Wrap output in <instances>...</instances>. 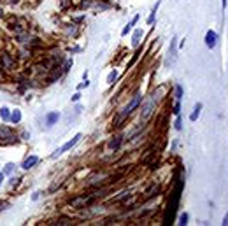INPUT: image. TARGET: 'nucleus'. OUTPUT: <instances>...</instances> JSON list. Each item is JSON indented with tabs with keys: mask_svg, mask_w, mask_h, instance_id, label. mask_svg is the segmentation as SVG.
Here are the masks:
<instances>
[{
	"mask_svg": "<svg viewBox=\"0 0 228 226\" xmlns=\"http://www.w3.org/2000/svg\"><path fill=\"white\" fill-rule=\"evenodd\" d=\"M79 139H81V133L74 135V137H72V139H70V140H68L67 144H63V146H61L60 149H56V151H54V153L51 154V158H58L60 154H63V153H67L68 149H72V147H74V146H76L77 142H79Z\"/></svg>",
	"mask_w": 228,
	"mask_h": 226,
	"instance_id": "f257e3e1",
	"label": "nucleus"
},
{
	"mask_svg": "<svg viewBox=\"0 0 228 226\" xmlns=\"http://www.w3.org/2000/svg\"><path fill=\"white\" fill-rule=\"evenodd\" d=\"M139 103H140V96H139V95H135V96H133V98L130 100V103H128V105H126V107L123 109V112H121L119 119L126 118V116H128V114H130V112H132L133 109H137V107H139Z\"/></svg>",
	"mask_w": 228,
	"mask_h": 226,
	"instance_id": "f03ea898",
	"label": "nucleus"
},
{
	"mask_svg": "<svg viewBox=\"0 0 228 226\" xmlns=\"http://www.w3.org/2000/svg\"><path fill=\"white\" fill-rule=\"evenodd\" d=\"M205 46H207L209 49H212V47L218 46V33H216V32L209 30V32L205 33Z\"/></svg>",
	"mask_w": 228,
	"mask_h": 226,
	"instance_id": "7ed1b4c3",
	"label": "nucleus"
},
{
	"mask_svg": "<svg viewBox=\"0 0 228 226\" xmlns=\"http://www.w3.org/2000/svg\"><path fill=\"white\" fill-rule=\"evenodd\" d=\"M58 119H60V114H58V112H49V114L46 116V125L51 128L53 125H56V123H58Z\"/></svg>",
	"mask_w": 228,
	"mask_h": 226,
	"instance_id": "20e7f679",
	"label": "nucleus"
},
{
	"mask_svg": "<svg viewBox=\"0 0 228 226\" xmlns=\"http://www.w3.org/2000/svg\"><path fill=\"white\" fill-rule=\"evenodd\" d=\"M37 161H39V158H37V156H30V158H26V160H25L23 168H25V170H30L33 165H37Z\"/></svg>",
	"mask_w": 228,
	"mask_h": 226,
	"instance_id": "39448f33",
	"label": "nucleus"
},
{
	"mask_svg": "<svg viewBox=\"0 0 228 226\" xmlns=\"http://www.w3.org/2000/svg\"><path fill=\"white\" fill-rule=\"evenodd\" d=\"M137 21H139V14H137V16H133V19H132V21H130V23H128V25H126L125 28H123V32H121V35H126V33H128V32H130V30L133 28V25H135Z\"/></svg>",
	"mask_w": 228,
	"mask_h": 226,
	"instance_id": "423d86ee",
	"label": "nucleus"
},
{
	"mask_svg": "<svg viewBox=\"0 0 228 226\" xmlns=\"http://www.w3.org/2000/svg\"><path fill=\"white\" fill-rule=\"evenodd\" d=\"M200 111H202V103L198 102V103L195 105V109H193V112L190 114V119H191V121H197V118L200 116Z\"/></svg>",
	"mask_w": 228,
	"mask_h": 226,
	"instance_id": "0eeeda50",
	"label": "nucleus"
},
{
	"mask_svg": "<svg viewBox=\"0 0 228 226\" xmlns=\"http://www.w3.org/2000/svg\"><path fill=\"white\" fill-rule=\"evenodd\" d=\"M11 121H12V123H19V121H21V111H19V109L12 111V114H11Z\"/></svg>",
	"mask_w": 228,
	"mask_h": 226,
	"instance_id": "6e6552de",
	"label": "nucleus"
},
{
	"mask_svg": "<svg viewBox=\"0 0 228 226\" xmlns=\"http://www.w3.org/2000/svg\"><path fill=\"white\" fill-rule=\"evenodd\" d=\"M0 118L4 121H9L11 119V114H9V109L7 107H0Z\"/></svg>",
	"mask_w": 228,
	"mask_h": 226,
	"instance_id": "1a4fd4ad",
	"label": "nucleus"
},
{
	"mask_svg": "<svg viewBox=\"0 0 228 226\" xmlns=\"http://www.w3.org/2000/svg\"><path fill=\"white\" fill-rule=\"evenodd\" d=\"M119 144H121V137H114V139L109 142V147H111V149H118Z\"/></svg>",
	"mask_w": 228,
	"mask_h": 226,
	"instance_id": "9d476101",
	"label": "nucleus"
},
{
	"mask_svg": "<svg viewBox=\"0 0 228 226\" xmlns=\"http://www.w3.org/2000/svg\"><path fill=\"white\" fill-rule=\"evenodd\" d=\"M158 5H160V2H156V5L153 7V12H151V14H149V18H148V23H149V25L155 21V16H156V9H158Z\"/></svg>",
	"mask_w": 228,
	"mask_h": 226,
	"instance_id": "9b49d317",
	"label": "nucleus"
},
{
	"mask_svg": "<svg viewBox=\"0 0 228 226\" xmlns=\"http://www.w3.org/2000/svg\"><path fill=\"white\" fill-rule=\"evenodd\" d=\"M142 37V30H137L135 33H133V40H132V44L133 46H139V39Z\"/></svg>",
	"mask_w": 228,
	"mask_h": 226,
	"instance_id": "f8f14e48",
	"label": "nucleus"
},
{
	"mask_svg": "<svg viewBox=\"0 0 228 226\" xmlns=\"http://www.w3.org/2000/svg\"><path fill=\"white\" fill-rule=\"evenodd\" d=\"M179 225H181V226L188 225V214H186V212H183V214L179 216Z\"/></svg>",
	"mask_w": 228,
	"mask_h": 226,
	"instance_id": "ddd939ff",
	"label": "nucleus"
},
{
	"mask_svg": "<svg viewBox=\"0 0 228 226\" xmlns=\"http://www.w3.org/2000/svg\"><path fill=\"white\" fill-rule=\"evenodd\" d=\"M2 60H4V63H5V67H7V68H11V67H12V60H11L7 54H4V56H2Z\"/></svg>",
	"mask_w": 228,
	"mask_h": 226,
	"instance_id": "4468645a",
	"label": "nucleus"
},
{
	"mask_svg": "<svg viewBox=\"0 0 228 226\" xmlns=\"http://www.w3.org/2000/svg\"><path fill=\"white\" fill-rule=\"evenodd\" d=\"M116 77H118V72H116V70H112V72L109 74V77H107V82H109V84H112V81H114Z\"/></svg>",
	"mask_w": 228,
	"mask_h": 226,
	"instance_id": "2eb2a0df",
	"label": "nucleus"
},
{
	"mask_svg": "<svg viewBox=\"0 0 228 226\" xmlns=\"http://www.w3.org/2000/svg\"><path fill=\"white\" fill-rule=\"evenodd\" d=\"M181 96H183V88H181V86H176V98L181 100Z\"/></svg>",
	"mask_w": 228,
	"mask_h": 226,
	"instance_id": "dca6fc26",
	"label": "nucleus"
},
{
	"mask_svg": "<svg viewBox=\"0 0 228 226\" xmlns=\"http://www.w3.org/2000/svg\"><path fill=\"white\" fill-rule=\"evenodd\" d=\"M179 111H181V105H179V100H177V103L174 105V114H176V116H179Z\"/></svg>",
	"mask_w": 228,
	"mask_h": 226,
	"instance_id": "f3484780",
	"label": "nucleus"
},
{
	"mask_svg": "<svg viewBox=\"0 0 228 226\" xmlns=\"http://www.w3.org/2000/svg\"><path fill=\"white\" fill-rule=\"evenodd\" d=\"M12 168H14V165H12V163H9V165L5 167V170H4V174H9V172H12Z\"/></svg>",
	"mask_w": 228,
	"mask_h": 226,
	"instance_id": "a211bd4d",
	"label": "nucleus"
},
{
	"mask_svg": "<svg viewBox=\"0 0 228 226\" xmlns=\"http://www.w3.org/2000/svg\"><path fill=\"white\" fill-rule=\"evenodd\" d=\"M88 86H90L88 79H84V82H81V84H79V88H81V89H83V88H88Z\"/></svg>",
	"mask_w": 228,
	"mask_h": 226,
	"instance_id": "6ab92c4d",
	"label": "nucleus"
},
{
	"mask_svg": "<svg viewBox=\"0 0 228 226\" xmlns=\"http://www.w3.org/2000/svg\"><path fill=\"white\" fill-rule=\"evenodd\" d=\"M79 98H81V95H79V93H76V95H74V96H72V102H77V100H79Z\"/></svg>",
	"mask_w": 228,
	"mask_h": 226,
	"instance_id": "aec40b11",
	"label": "nucleus"
},
{
	"mask_svg": "<svg viewBox=\"0 0 228 226\" xmlns=\"http://www.w3.org/2000/svg\"><path fill=\"white\" fill-rule=\"evenodd\" d=\"M176 128L181 130V119H179V118H177V121H176Z\"/></svg>",
	"mask_w": 228,
	"mask_h": 226,
	"instance_id": "412c9836",
	"label": "nucleus"
},
{
	"mask_svg": "<svg viewBox=\"0 0 228 226\" xmlns=\"http://www.w3.org/2000/svg\"><path fill=\"white\" fill-rule=\"evenodd\" d=\"M223 225H225V226H228V214L225 216V218H223Z\"/></svg>",
	"mask_w": 228,
	"mask_h": 226,
	"instance_id": "4be33fe9",
	"label": "nucleus"
},
{
	"mask_svg": "<svg viewBox=\"0 0 228 226\" xmlns=\"http://www.w3.org/2000/svg\"><path fill=\"white\" fill-rule=\"evenodd\" d=\"M2 181H4V172H0V186H2Z\"/></svg>",
	"mask_w": 228,
	"mask_h": 226,
	"instance_id": "5701e85b",
	"label": "nucleus"
},
{
	"mask_svg": "<svg viewBox=\"0 0 228 226\" xmlns=\"http://www.w3.org/2000/svg\"><path fill=\"white\" fill-rule=\"evenodd\" d=\"M223 9H227V0H223Z\"/></svg>",
	"mask_w": 228,
	"mask_h": 226,
	"instance_id": "b1692460",
	"label": "nucleus"
}]
</instances>
